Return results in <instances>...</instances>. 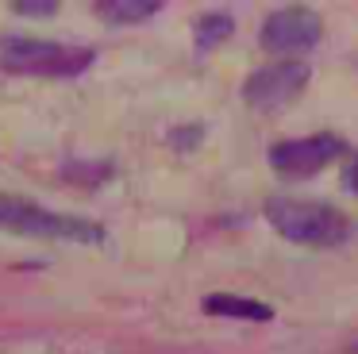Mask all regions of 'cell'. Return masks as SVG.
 <instances>
[{
    "instance_id": "12",
    "label": "cell",
    "mask_w": 358,
    "mask_h": 354,
    "mask_svg": "<svg viewBox=\"0 0 358 354\" xmlns=\"http://www.w3.org/2000/svg\"><path fill=\"white\" fill-rule=\"evenodd\" d=\"M350 354H358V343H350Z\"/></svg>"
},
{
    "instance_id": "3",
    "label": "cell",
    "mask_w": 358,
    "mask_h": 354,
    "mask_svg": "<svg viewBox=\"0 0 358 354\" xmlns=\"http://www.w3.org/2000/svg\"><path fill=\"white\" fill-rule=\"evenodd\" d=\"M0 66L31 77H78L93 66V50L89 46H66L55 38L4 35L0 38Z\"/></svg>"
},
{
    "instance_id": "6",
    "label": "cell",
    "mask_w": 358,
    "mask_h": 354,
    "mask_svg": "<svg viewBox=\"0 0 358 354\" xmlns=\"http://www.w3.org/2000/svg\"><path fill=\"white\" fill-rule=\"evenodd\" d=\"M347 143H343L335 131H316V135L304 139H285V143L270 146V166L278 169L289 181H301V177H316L320 169H327L335 158H343Z\"/></svg>"
},
{
    "instance_id": "5",
    "label": "cell",
    "mask_w": 358,
    "mask_h": 354,
    "mask_svg": "<svg viewBox=\"0 0 358 354\" xmlns=\"http://www.w3.org/2000/svg\"><path fill=\"white\" fill-rule=\"evenodd\" d=\"M312 69L301 58H281L270 66H258L255 73L243 81V100L255 112H278V108L293 104L304 89H308Z\"/></svg>"
},
{
    "instance_id": "7",
    "label": "cell",
    "mask_w": 358,
    "mask_h": 354,
    "mask_svg": "<svg viewBox=\"0 0 358 354\" xmlns=\"http://www.w3.org/2000/svg\"><path fill=\"white\" fill-rule=\"evenodd\" d=\"M204 312L208 316H227V320H247V323H270L273 308L250 297H235V292H212L204 297Z\"/></svg>"
},
{
    "instance_id": "2",
    "label": "cell",
    "mask_w": 358,
    "mask_h": 354,
    "mask_svg": "<svg viewBox=\"0 0 358 354\" xmlns=\"http://www.w3.org/2000/svg\"><path fill=\"white\" fill-rule=\"evenodd\" d=\"M0 227L27 239H62V243H85V246L104 243V223L85 220V215L47 212V208L31 204L24 197H8V192H0Z\"/></svg>"
},
{
    "instance_id": "1",
    "label": "cell",
    "mask_w": 358,
    "mask_h": 354,
    "mask_svg": "<svg viewBox=\"0 0 358 354\" xmlns=\"http://www.w3.org/2000/svg\"><path fill=\"white\" fill-rule=\"evenodd\" d=\"M262 212L270 220V227L296 246H339L350 235V220L335 204H324V200L270 197Z\"/></svg>"
},
{
    "instance_id": "9",
    "label": "cell",
    "mask_w": 358,
    "mask_h": 354,
    "mask_svg": "<svg viewBox=\"0 0 358 354\" xmlns=\"http://www.w3.org/2000/svg\"><path fill=\"white\" fill-rule=\"evenodd\" d=\"M231 31H235V20L227 12H204L201 20H196V50L220 46L224 38H231Z\"/></svg>"
},
{
    "instance_id": "8",
    "label": "cell",
    "mask_w": 358,
    "mask_h": 354,
    "mask_svg": "<svg viewBox=\"0 0 358 354\" xmlns=\"http://www.w3.org/2000/svg\"><path fill=\"white\" fill-rule=\"evenodd\" d=\"M96 12L108 15L112 23H143V20L162 12V4L158 0H101Z\"/></svg>"
},
{
    "instance_id": "10",
    "label": "cell",
    "mask_w": 358,
    "mask_h": 354,
    "mask_svg": "<svg viewBox=\"0 0 358 354\" xmlns=\"http://www.w3.org/2000/svg\"><path fill=\"white\" fill-rule=\"evenodd\" d=\"M12 12H20V15H55L58 0H16Z\"/></svg>"
},
{
    "instance_id": "11",
    "label": "cell",
    "mask_w": 358,
    "mask_h": 354,
    "mask_svg": "<svg viewBox=\"0 0 358 354\" xmlns=\"http://www.w3.org/2000/svg\"><path fill=\"white\" fill-rule=\"evenodd\" d=\"M343 181H347V189L358 197V154H355V162L347 166V177H343Z\"/></svg>"
},
{
    "instance_id": "4",
    "label": "cell",
    "mask_w": 358,
    "mask_h": 354,
    "mask_svg": "<svg viewBox=\"0 0 358 354\" xmlns=\"http://www.w3.org/2000/svg\"><path fill=\"white\" fill-rule=\"evenodd\" d=\"M320 38H324V20L316 8L304 4L273 8L258 27V46L270 54H308L320 46Z\"/></svg>"
}]
</instances>
